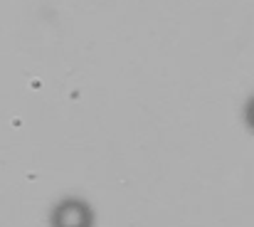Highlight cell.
I'll return each instance as SVG.
<instances>
[{"instance_id": "6da1fadb", "label": "cell", "mask_w": 254, "mask_h": 227, "mask_svg": "<svg viewBox=\"0 0 254 227\" xmlns=\"http://www.w3.org/2000/svg\"><path fill=\"white\" fill-rule=\"evenodd\" d=\"M50 227H94V210L82 198H64L52 208Z\"/></svg>"}, {"instance_id": "7a4b0ae2", "label": "cell", "mask_w": 254, "mask_h": 227, "mask_svg": "<svg viewBox=\"0 0 254 227\" xmlns=\"http://www.w3.org/2000/svg\"><path fill=\"white\" fill-rule=\"evenodd\" d=\"M245 116H247V126L254 131V99L247 104V114H245Z\"/></svg>"}]
</instances>
